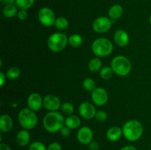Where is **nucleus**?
I'll return each mask as SVG.
<instances>
[{
    "mask_svg": "<svg viewBox=\"0 0 151 150\" xmlns=\"http://www.w3.org/2000/svg\"><path fill=\"white\" fill-rule=\"evenodd\" d=\"M79 113L83 119H91L94 118L96 113V109L94 104L88 101H83L79 106Z\"/></svg>",
    "mask_w": 151,
    "mask_h": 150,
    "instance_id": "11",
    "label": "nucleus"
},
{
    "mask_svg": "<svg viewBox=\"0 0 151 150\" xmlns=\"http://www.w3.org/2000/svg\"><path fill=\"white\" fill-rule=\"evenodd\" d=\"M16 141L18 145L20 146L23 147L27 146L30 141V135L27 129H23L19 131L16 135Z\"/></svg>",
    "mask_w": 151,
    "mask_h": 150,
    "instance_id": "17",
    "label": "nucleus"
},
{
    "mask_svg": "<svg viewBox=\"0 0 151 150\" xmlns=\"http://www.w3.org/2000/svg\"><path fill=\"white\" fill-rule=\"evenodd\" d=\"M6 77H7L6 74H4L3 72H0V86L1 87L4 85L6 80Z\"/></svg>",
    "mask_w": 151,
    "mask_h": 150,
    "instance_id": "35",
    "label": "nucleus"
},
{
    "mask_svg": "<svg viewBox=\"0 0 151 150\" xmlns=\"http://www.w3.org/2000/svg\"><path fill=\"white\" fill-rule=\"evenodd\" d=\"M91 50L94 55L98 57L109 56L114 50L111 41L106 38H98L94 41L91 45Z\"/></svg>",
    "mask_w": 151,
    "mask_h": 150,
    "instance_id": "3",
    "label": "nucleus"
},
{
    "mask_svg": "<svg viewBox=\"0 0 151 150\" xmlns=\"http://www.w3.org/2000/svg\"><path fill=\"white\" fill-rule=\"evenodd\" d=\"M29 150H47V149L43 143L35 141L29 145Z\"/></svg>",
    "mask_w": 151,
    "mask_h": 150,
    "instance_id": "29",
    "label": "nucleus"
},
{
    "mask_svg": "<svg viewBox=\"0 0 151 150\" xmlns=\"http://www.w3.org/2000/svg\"><path fill=\"white\" fill-rule=\"evenodd\" d=\"M68 43L71 46L74 48H78L80 47L83 43V37L79 34H73L68 38Z\"/></svg>",
    "mask_w": 151,
    "mask_h": 150,
    "instance_id": "21",
    "label": "nucleus"
},
{
    "mask_svg": "<svg viewBox=\"0 0 151 150\" xmlns=\"http://www.w3.org/2000/svg\"><path fill=\"white\" fill-rule=\"evenodd\" d=\"M47 150H62V147L60 144L57 142L51 143L47 147Z\"/></svg>",
    "mask_w": 151,
    "mask_h": 150,
    "instance_id": "33",
    "label": "nucleus"
},
{
    "mask_svg": "<svg viewBox=\"0 0 151 150\" xmlns=\"http://www.w3.org/2000/svg\"><path fill=\"white\" fill-rule=\"evenodd\" d=\"M115 44L120 47L126 46L130 41V37L128 32L123 29H118L114 35Z\"/></svg>",
    "mask_w": 151,
    "mask_h": 150,
    "instance_id": "14",
    "label": "nucleus"
},
{
    "mask_svg": "<svg viewBox=\"0 0 151 150\" xmlns=\"http://www.w3.org/2000/svg\"><path fill=\"white\" fill-rule=\"evenodd\" d=\"M18 120L21 126L24 129H32L38 124V117L35 111L29 108H24L19 111Z\"/></svg>",
    "mask_w": 151,
    "mask_h": 150,
    "instance_id": "5",
    "label": "nucleus"
},
{
    "mask_svg": "<svg viewBox=\"0 0 151 150\" xmlns=\"http://www.w3.org/2000/svg\"><path fill=\"white\" fill-rule=\"evenodd\" d=\"M120 150H137V149L135 146H134L128 145V146H123L122 148H121Z\"/></svg>",
    "mask_w": 151,
    "mask_h": 150,
    "instance_id": "37",
    "label": "nucleus"
},
{
    "mask_svg": "<svg viewBox=\"0 0 151 150\" xmlns=\"http://www.w3.org/2000/svg\"><path fill=\"white\" fill-rule=\"evenodd\" d=\"M54 25L59 30H65L69 26V21L66 18L60 16V17L56 18Z\"/></svg>",
    "mask_w": 151,
    "mask_h": 150,
    "instance_id": "23",
    "label": "nucleus"
},
{
    "mask_svg": "<svg viewBox=\"0 0 151 150\" xmlns=\"http://www.w3.org/2000/svg\"><path fill=\"white\" fill-rule=\"evenodd\" d=\"M122 129L124 137L131 142L138 141L142 136L143 126L141 122L136 119L125 122Z\"/></svg>",
    "mask_w": 151,
    "mask_h": 150,
    "instance_id": "2",
    "label": "nucleus"
},
{
    "mask_svg": "<svg viewBox=\"0 0 151 150\" xmlns=\"http://www.w3.org/2000/svg\"><path fill=\"white\" fill-rule=\"evenodd\" d=\"M16 0H2L1 2L5 4H16Z\"/></svg>",
    "mask_w": 151,
    "mask_h": 150,
    "instance_id": "38",
    "label": "nucleus"
},
{
    "mask_svg": "<svg viewBox=\"0 0 151 150\" xmlns=\"http://www.w3.org/2000/svg\"><path fill=\"white\" fill-rule=\"evenodd\" d=\"M111 67L115 74L120 76L129 74L132 69L130 60L123 55H118L114 57L111 62Z\"/></svg>",
    "mask_w": 151,
    "mask_h": 150,
    "instance_id": "4",
    "label": "nucleus"
},
{
    "mask_svg": "<svg viewBox=\"0 0 151 150\" xmlns=\"http://www.w3.org/2000/svg\"><path fill=\"white\" fill-rule=\"evenodd\" d=\"M43 105L49 111H57L61 107V103L58 97L49 94L43 99Z\"/></svg>",
    "mask_w": 151,
    "mask_h": 150,
    "instance_id": "12",
    "label": "nucleus"
},
{
    "mask_svg": "<svg viewBox=\"0 0 151 150\" xmlns=\"http://www.w3.org/2000/svg\"><path fill=\"white\" fill-rule=\"evenodd\" d=\"M0 150H11L10 147L4 143L0 144Z\"/></svg>",
    "mask_w": 151,
    "mask_h": 150,
    "instance_id": "36",
    "label": "nucleus"
},
{
    "mask_svg": "<svg viewBox=\"0 0 151 150\" xmlns=\"http://www.w3.org/2000/svg\"><path fill=\"white\" fill-rule=\"evenodd\" d=\"M60 135L63 137L69 136L71 134V129L70 128L68 127V126H66V125H64V126H63V127L60 129Z\"/></svg>",
    "mask_w": 151,
    "mask_h": 150,
    "instance_id": "32",
    "label": "nucleus"
},
{
    "mask_svg": "<svg viewBox=\"0 0 151 150\" xmlns=\"http://www.w3.org/2000/svg\"><path fill=\"white\" fill-rule=\"evenodd\" d=\"M91 100L97 106H103L109 100V94L103 88H96L91 92Z\"/></svg>",
    "mask_w": 151,
    "mask_h": 150,
    "instance_id": "9",
    "label": "nucleus"
},
{
    "mask_svg": "<svg viewBox=\"0 0 151 150\" xmlns=\"http://www.w3.org/2000/svg\"><path fill=\"white\" fill-rule=\"evenodd\" d=\"M17 16L21 21L26 20L28 16L27 11V10H19L18 12Z\"/></svg>",
    "mask_w": 151,
    "mask_h": 150,
    "instance_id": "31",
    "label": "nucleus"
},
{
    "mask_svg": "<svg viewBox=\"0 0 151 150\" xmlns=\"http://www.w3.org/2000/svg\"><path fill=\"white\" fill-rule=\"evenodd\" d=\"M35 3V0H16V5L19 10H28Z\"/></svg>",
    "mask_w": 151,
    "mask_h": 150,
    "instance_id": "24",
    "label": "nucleus"
},
{
    "mask_svg": "<svg viewBox=\"0 0 151 150\" xmlns=\"http://www.w3.org/2000/svg\"><path fill=\"white\" fill-rule=\"evenodd\" d=\"M13 121L12 118L7 114L1 115L0 117V130L2 132H7L13 128Z\"/></svg>",
    "mask_w": 151,
    "mask_h": 150,
    "instance_id": "16",
    "label": "nucleus"
},
{
    "mask_svg": "<svg viewBox=\"0 0 151 150\" xmlns=\"http://www.w3.org/2000/svg\"><path fill=\"white\" fill-rule=\"evenodd\" d=\"M114 71L111 67L109 66H105L102 68L100 71V76L103 79H110L114 75Z\"/></svg>",
    "mask_w": 151,
    "mask_h": 150,
    "instance_id": "25",
    "label": "nucleus"
},
{
    "mask_svg": "<svg viewBox=\"0 0 151 150\" xmlns=\"http://www.w3.org/2000/svg\"><path fill=\"white\" fill-rule=\"evenodd\" d=\"M81 119L76 115H69L65 119V125L71 129H75L81 126Z\"/></svg>",
    "mask_w": 151,
    "mask_h": 150,
    "instance_id": "19",
    "label": "nucleus"
},
{
    "mask_svg": "<svg viewBox=\"0 0 151 150\" xmlns=\"http://www.w3.org/2000/svg\"><path fill=\"white\" fill-rule=\"evenodd\" d=\"M38 18L40 23L44 26H51L55 24L56 18L55 13L50 7H44L39 10Z\"/></svg>",
    "mask_w": 151,
    "mask_h": 150,
    "instance_id": "7",
    "label": "nucleus"
},
{
    "mask_svg": "<svg viewBox=\"0 0 151 150\" xmlns=\"http://www.w3.org/2000/svg\"><path fill=\"white\" fill-rule=\"evenodd\" d=\"M149 22H150V24H151V15H150V18H149Z\"/></svg>",
    "mask_w": 151,
    "mask_h": 150,
    "instance_id": "39",
    "label": "nucleus"
},
{
    "mask_svg": "<svg viewBox=\"0 0 151 150\" xmlns=\"http://www.w3.org/2000/svg\"><path fill=\"white\" fill-rule=\"evenodd\" d=\"M123 12V7L120 4H114L109 8V16L111 20H116L122 16Z\"/></svg>",
    "mask_w": 151,
    "mask_h": 150,
    "instance_id": "18",
    "label": "nucleus"
},
{
    "mask_svg": "<svg viewBox=\"0 0 151 150\" xmlns=\"http://www.w3.org/2000/svg\"><path fill=\"white\" fill-rule=\"evenodd\" d=\"M67 36L62 32L52 33L47 40L48 48L53 52H59L64 49L68 43Z\"/></svg>",
    "mask_w": 151,
    "mask_h": 150,
    "instance_id": "6",
    "label": "nucleus"
},
{
    "mask_svg": "<svg viewBox=\"0 0 151 150\" xmlns=\"http://www.w3.org/2000/svg\"><path fill=\"white\" fill-rule=\"evenodd\" d=\"M102 61L99 57H94L89 61L88 67L91 72H97L102 69Z\"/></svg>",
    "mask_w": 151,
    "mask_h": 150,
    "instance_id": "22",
    "label": "nucleus"
},
{
    "mask_svg": "<svg viewBox=\"0 0 151 150\" xmlns=\"http://www.w3.org/2000/svg\"><path fill=\"white\" fill-rule=\"evenodd\" d=\"M20 69L18 67H11L7 70L6 76L10 79H16L20 76Z\"/></svg>",
    "mask_w": 151,
    "mask_h": 150,
    "instance_id": "27",
    "label": "nucleus"
},
{
    "mask_svg": "<svg viewBox=\"0 0 151 150\" xmlns=\"http://www.w3.org/2000/svg\"><path fill=\"white\" fill-rule=\"evenodd\" d=\"M18 7L16 4H5L3 7L2 14L7 19H11L18 14Z\"/></svg>",
    "mask_w": 151,
    "mask_h": 150,
    "instance_id": "20",
    "label": "nucleus"
},
{
    "mask_svg": "<svg viewBox=\"0 0 151 150\" xmlns=\"http://www.w3.org/2000/svg\"><path fill=\"white\" fill-rule=\"evenodd\" d=\"M61 108L62 112L65 113L66 115H72L73 113L74 110H75V107L74 105L70 102H64L61 104Z\"/></svg>",
    "mask_w": 151,
    "mask_h": 150,
    "instance_id": "28",
    "label": "nucleus"
},
{
    "mask_svg": "<svg viewBox=\"0 0 151 150\" xmlns=\"http://www.w3.org/2000/svg\"><path fill=\"white\" fill-rule=\"evenodd\" d=\"M123 135L122 132V129H121L119 126H111L109 128L106 132V138L109 141L114 142L119 140Z\"/></svg>",
    "mask_w": 151,
    "mask_h": 150,
    "instance_id": "15",
    "label": "nucleus"
},
{
    "mask_svg": "<svg viewBox=\"0 0 151 150\" xmlns=\"http://www.w3.org/2000/svg\"><path fill=\"white\" fill-rule=\"evenodd\" d=\"M94 118H95L98 121L103 122L106 120H107L108 114L106 113V112L103 111V110H98V111H97V113H96Z\"/></svg>",
    "mask_w": 151,
    "mask_h": 150,
    "instance_id": "30",
    "label": "nucleus"
},
{
    "mask_svg": "<svg viewBox=\"0 0 151 150\" xmlns=\"http://www.w3.org/2000/svg\"><path fill=\"white\" fill-rule=\"evenodd\" d=\"M88 148L90 150H98L100 148V145L97 141H91L89 144H88Z\"/></svg>",
    "mask_w": 151,
    "mask_h": 150,
    "instance_id": "34",
    "label": "nucleus"
},
{
    "mask_svg": "<svg viewBox=\"0 0 151 150\" xmlns=\"http://www.w3.org/2000/svg\"><path fill=\"white\" fill-rule=\"evenodd\" d=\"M43 125L46 131L55 133L60 130L65 125V119L58 111H50L43 119Z\"/></svg>",
    "mask_w": 151,
    "mask_h": 150,
    "instance_id": "1",
    "label": "nucleus"
},
{
    "mask_svg": "<svg viewBox=\"0 0 151 150\" xmlns=\"http://www.w3.org/2000/svg\"><path fill=\"white\" fill-rule=\"evenodd\" d=\"M83 87L86 91H91V92L97 88L95 81L91 78H86L84 79L83 82Z\"/></svg>",
    "mask_w": 151,
    "mask_h": 150,
    "instance_id": "26",
    "label": "nucleus"
},
{
    "mask_svg": "<svg viewBox=\"0 0 151 150\" xmlns=\"http://www.w3.org/2000/svg\"><path fill=\"white\" fill-rule=\"evenodd\" d=\"M94 134L90 127L86 126L80 128L77 133V138L81 144L88 145L92 141Z\"/></svg>",
    "mask_w": 151,
    "mask_h": 150,
    "instance_id": "10",
    "label": "nucleus"
},
{
    "mask_svg": "<svg viewBox=\"0 0 151 150\" xmlns=\"http://www.w3.org/2000/svg\"><path fill=\"white\" fill-rule=\"evenodd\" d=\"M43 99L44 98L38 93H32L29 95L27 101L28 108L35 112L38 111L43 105Z\"/></svg>",
    "mask_w": 151,
    "mask_h": 150,
    "instance_id": "13",
    "label": "nucleus"
},
{
    "mask_svg": "<svg viewBox=\"0 0 151 150\" xmlns=\"http://www.w3.org/2000/svg\"><path fill=\"white\" fill-rule=\"evenodd\" d=\"M111 19L106 16H100L97 18L92 23V29L97 33H105L111 29Z\"/></svg>",
    "mask_w": 151,
    "mask_h": 150,
    "instance_id": "8",
    "label": "nucleus"
},
{
    "mask_svg": "<svg viewBox=\"0 0 151 150\" xmlns=\"http://www.w3.org/2000/svg\"><path fill=\"white\" fill-rule=\"evenodd\" d=\"M0 1H1H1H2V0H0Z\"/></svg>",
    "mask_w": 151,
    "mask_h": 150,
    "instance_id": "40",
    "label": "nucleus"
}]
</instances>
